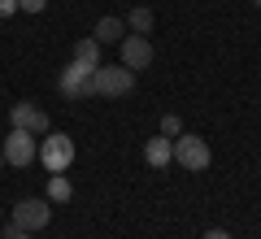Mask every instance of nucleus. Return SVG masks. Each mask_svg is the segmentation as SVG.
Instances as JSON below:
<instances>
[{"label":"nucleus","mask_w":261,"mask_h":239,"mask_svg":"<svg viewBox=\"0 0 261 239\" xmlns=\"http://www.w3.org/2000/svg\"><path fill=\"white\" fill-rule=\"evenodd\" d=\"M130 87H135V70H126V65H96L92 70V96H130Z\"/></svg>","instance_id":"nucleus-1"},{"label":"nucleus","mask_w":261,"mask_h":239,"mask_svg":"<svg viewBox=\"0 0 261 239\" xmlns=\"http://www.w3.org/2000/svg\"><path fill=\"white\" fill-rule=\"evenodd\" d=\"M35 161H44L48 174H65V170L74 166V139H70V135H53V130H48L44 144H39V152H35Z\"/></svg>","instance_id":"nucleus-2"},{"label":"nucleus","mask_w":261,"mask_h":239,"mask_svg":"<svg viewBox=\"0 0 261 239\" xmlns=\"http://www.w3.org/2000/svg\"><path fill=\"white\" fill-rule=\"evenodd\" d=\"M174 161L183 170H192V174H200V170H209L214 152H209V144L200 135H174Z\"/></svg>","instance_id":"nucleus-3"},{"label":"nucleus","mask_w":261,"mask_h":239,"mask_svg":"<svg viewBox=\"0 0 261 239\" xmlns=\"http://www.w3.org/2000/svg\"><path fill=\"white\" fill-rule=\"evenodd\" d=\"M9 222L18 230H31V235H35V230H44L48 222H53V209H48V200H39V196H27V200L13 204V218Z\"/></svg>","instance_id":"nucleus-4"},{"label":"nucleus","mask_w":261,"mask_h":239,"mask_svg":"<svg viewBox=\"0 0 261 239\" xmlns=\"http://www.w3.org/2000/svg\"><path fill=\"white\" fill-rule=\"evenodd\" d=\"M0 152H5V161H9V166L22 170V166H31V161H35V152H39V135H31V130H18V126H13Z\"/></svg>","instance_id":"nucleus-5"},{"label":"nucleus","mask_w":261,"mask_h":239,"mask_svg":"<svg viewBox=\"0 0 261 239\" xmlns=\"http://www.w3.org/2000/svg\"><path fill=\"white\" fill-rule=\"evenodd\" d=\"M92 70H96V65L70 61V65L61 70V78H57L61 96H70V100H83V96H92Z\"/></svg>","instance_id":"nucleus-6"},{"label":"nucleus","mask_w":261,"mask_h":239,"mask_svg":"<svg viewBox=\"0 0 261 239\" xmlns=\"http://www.w3.org/2000/svg\"><path fill=\"white\" fill-rule=\"evenodd\" d=\"M118 48H122V65H126V70H148V65H152L148 35H122Z\"/></svg>","instance_id":"nucleus-7"},{"label":"nucleus","mask_w":261,"mask_h":239,"mask_svg":"<svg viewBox=\"0 0 261 239\" xmlns=\"http://www.w3.org/2000/svg\"><path fill=\"white\" fill-rule=\"evenodd\" d=\"M9 122H13L18 130H31V135H48V113L39 109L35 100H22V104H13Z\"/></svg>","instance_id":"nucleus-8"},{"label":"nucleus","mask_w":261,"mask_h":239,"mask_svg":"<svg viewBox=\"0 0 261 239\" xmlns=\"http://www.w3.org/2000/svg\"><path fill=\"white\" fill-rule=\"evenodd\" d=\"M144 161H148L152 170H166L170 161H174V139H170V135L148 139V144H144Z\"/></svg>","instance_id":"nucleus-9"},{"label":"nucleus","mask_w":261,"mask_h":239,"mask_svg":"<svg viewBox=\"0 0 261 239\" xmlns=\"http://www.w3.org/2000/svg\"><path fill=\"white\" fill-rule=\"evenodd\" d=\"M122 35H126V22H122V18H100V22H96V31H92L96 44H118Z\"/></svg>","instance_id":"nucleus-10"},{"label":"nucleus","mask_w":261,"mask_h":239,"mask_svg":"<svg viewBox=\"0 0 261 239\" xmlns=\"http://www.w3.org/2000/svg\"><path fill=\"white\" fill-rule=\"evenodd\" d=\"M70 196H74V187H70V178H65V174L48 178V200H53V204H65Z\"/></svg>","instance_id":"nucleus-11"},{"label":"nucleus","mask_w":261,"mask_h":239,"mask_svg":"<svg viewBox=\"0 0 261 239\" xmlns=\"http://www.w3.org/2000/svg\"><path fill=\"white\" fill-rule=\"evenodd\" d=\"M152 22H157V18H152V9H148V5H140V9H130L126 26L135 31V35H148V31H152Z\"/></svg>","instance_id":"nucleus-12"},{"label":"nucleus","mask_w":261,"mask_h":239,"mask_svg":"<svg viewBox=\"0 0 261 239\" xmlns=\"http://www.w3.org/2000/svg\"><path fill=\"white\" fill-rule=\"evenodd\" d=\"M74 61H83V65H100V44H96L92 35L79 39V44H74Z\"/></svg>","instance_id":"nucleus-13"},{"label":"nucleus","mask_w":261,"mask_h":239,"mask_svg":"<svg viewBox=\"0 0 261 239\" xmlns=\"http://www.w3.org/2000/svg\"><path fill=\"white\" fill-rule=\"evenodd\" d=\"M161 135H170V139H174V135H183V122H178L174 113H166V118H161Z\"/></svg>","instance_id":"nucleus-14"},{"label":"nucleus","mask_w":261,"mask_h":239,"mask_svg":"<svg viewBox=\"0 0 261 239\" xmlns=\"http://www.w3.org/2000/svg\"><path fill=\"white\" fill-rule=\"evenodd\" d=\"M44 5L48 0H18V9H27V13H44Z\"/></svg>","instance_id":"nucleus-15"},{"label":"nucleus","mask_w":261,"mask_h":239,"mask_svg":"<svg viewBox=\"0 0 261 239\" xmlns=\"http://www.w3.org/2000/svg\"><path fill=\"white\" fill-rule=\"evenodd\" d=\"M5 239H35V235H31V230H18V226L9 222V226H5Z\"/></svg>","instance_id":"nucleus-16"},{"label":"nucleus","mask_w":261,"mask_h":239,"mask_svg":"<svg viewBox=\"0 0 261 239\" xmlns=\"http://www.w3.org/2000/svg\"><path fill=\"white\" fill-rule=\"evenodd\" d=\"M18 13V0H0V18H13Z\"/></svg>","instance_id":"nucleus-17"},{"label":"nucleus","mask_w":261,"mask_h":239,"mask_svg":"<svg viewBox=\"0 0 261 239\" xmlns=\"http://www.w3.org/2000/svg\"><path fill=\"white\" fill-rule=\"evenodd\" d=\"M205 239H231L226 230H205Z\"/></svg>","instance_id":"nucleus-18"},{"label":"nucleus","mask_w":261,"mask_h":239,"mask_svg":"<svg viewBox=\"0 0 261 239\" xmlns=\"http://www.w3.org/2000/svg\"><path fill=\"white\" fill-rule=\"evenodd\" d=\"M0 170H5V152H0Z\"/></svg>","instance_id":"nucleus-19"},{"label":"nucleus","mask_w":261,"mask_h":239,"mask_svg":"<svg viewBox=\"0 0 261 239\" xmlns=\"http://www.w3.org/2000/svg\"><path fill=\"white\" fill-rule=\"evenodd\" d=\"M252 5H257V9H261V0H252Z\"/></svg>","instance_id":"nucleus-20"}]
</instances>
